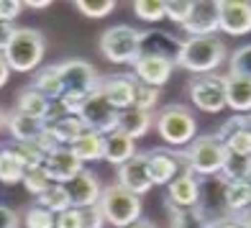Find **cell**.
Listing matches in <instances>:
<instances>
[{"label":"cell","instance_id":"6da1fadb","mask_svg":"<svg viewBox=\"0 0 251 228\" xmlns=\"http://www.w3.org/2000/svg\"><path fill=\"white\" fill-rule=\"evenodd\" d=\"M226 44L218 36H198V39H185L177 56V67L187 70L192 75H213L218 67L226 62Z\"/></svg>","mask_w":251,"mask_h":228},{"label":"cell","instance_id":"7a4b0ae2","mask_svg":"<svg viewBox=\"0 0 251 228\" xmlns=\"http://www.w3.org/2000/svg\"><path fill=\"white\" fill-rule=\"evenodd\" d=\"M226 154L228 149L223 146V141H218L215 136H200L187 146L185 154H179V159H182V167L192 169L198 177H218L226 162Z\"/></svg>","mask_w":251,"mask_h":228},{"label":"cell","instance_id":"3957f363","mask_svg":"<svg viewBox=\"0 0 251 228\" xmlns=\"http://www.w3.org/2000/svg\"><path fill=\"white\" fill-rule=\"evenodd\" d=\"M100 54L113 64H136L141 56V31L128 24H118L102 31Z\"/></svg>","mask_w":251,"mask_h":228},{"label":"cell","instance_id":"277c9868","mask_svg":"<svg viewBox=\"0 0 251 228\" xmlns=\"http://www.w3.org/2000/svg\"><path fill=\"white\" fill-rule=\"evenodd\" d=\"M44 36L41 31L36 28H16L13 33V41H10V47L3 51L5 62L10 67V72H33L36 67L41 64L44 59Z\"/></svg>","mask_w":251,"mask_h":228},{"label":"cell","instance_id":"5b68a950","mask_svg":"<svg viewBox=\"0 0 251 228\" xmlns=\"http://www.w3.org/2000/svg\"><path fill=\"white\" fill-rule=\"evenodd\" d=\"M100 210L105 215V223L116 228H128L131 223L141 221V198L116 182V185L102 187Z\"/></svg>","mask_w":251,"mask_h":228},{"label":"cell","instance_id":"8992f818","mask_svg":"<svg viewBox=\"0 0 251 228\" xmlns=\"http://www.w3.org/2000/svg\"><path fill=\"white\" fill-rule=\"evenodd\" d=\"M156 133L164 139L169 146H190L195 141L198 123L192 118V113L185 105H167L156 113Z\"/></svg>","mask_w":251,"mask_h":228},{"label":"cell","instance_id":"52a82bcc","mask_svg":"<svg viewBox=\"0 0 251 228\" xmlns=\"http://www.w3.org/2000/svg\"><path fill=\"white\" fill-rule=\"evenodd\" d=\"M77 118L82 121V126L87 131H95V133H102V136H110L113 131L121 128V113L110 105L108 98L102 95L100 90L85 100V105H82Z\"/></svg>","mask_w":251,"mask_h":228},{"label":"cell","instance_id":"ba28073f","mask_svg":"<svg viewBox=\"0 0 251 228\" xmlns=\"http://www.w3.org/2000/svg\"><path fill=\"white\" fill-rule=\"evenodd\" d=\"M226 185L228 182L221 175L205 179L200 185V203L195 210L208 226L231 218V210H228V203H226Z\"/></svg>","mask_w":251,"mask_h":228},{"label":"cell","instance_id":"9c48e42d","mask_svg":"<svg viewBox=\"0 0 251 228\" xmlns=\"http://www.w3.org/2000/svg\"><path fill=\"white\" fill-rule=\"evenodd\" d=\"M190 98L202 113H221L226 108V77L200 75L190 82Z\"/></svg>","mask_w":251,"mask_h":228},{"label":"cell","instance_id":"30bf717a","mask_svg":"<svg viewBox=\"0 0 251 228\" xmlns=\"http://www.w3.org/2000/svg\"><path fill=\"white\" fill-rule=\"evenodd\" d=\"M64 93H79V95H93L100 90L102 79L93 64H87L82 59H67L59 64Z\"/></svg>","mask_w":251,"mask_h":228},{"label":"cell","instance_id":"8fae6325","mask_svg":"<svg viewBox=\"0 0 251 228\" xmlns=\"http://www.w3.org/2000/svg\"><path fill=\"white\" fill-rule=\"evenodd\" d=\"M200 185L202 182L198 179V175L192 169H182L167 187L169 205L179 208V210H195L200 203Z\"/></svg>","mask_w":251,"mask_h":228},{"label":"cell","instance_id":"7c38bea8","mask_svg":"<svg viewBox=\"0 0 251 228\" xmlns=\"http://www.w3.org/2000/svg\"><path fill=\"white\" fill-rule=\"evenodd\" d=\"M67 192H70V200H72V208H95L100 205V198H102V185L95 172H90V169H82L75 179L67 182Z\"/></svg>","mask_w":251,"mask_h":228},{"label":"cell","instance_id":"4fadbf2b","mask_svg":"<svg viewBox=\"0 0 251 228\" xmlns=\"http://www.w3.org/2000/svg\"><path fill=\"white\" fill-rule=\"evenodd\" d=\"M218 16H221V31L228 36L251 33V3H246V0H221Z\"/></svg>","mask_w":251,"mask_h":228},{"label":"cell","instance_id":"5bb4252c","mask_svg":"<svg viewBox=\"0 0 251 228\" xmlns=\"http://www.w3.org/2000/svg\"><path fill=\"white\" fill-rule=\"evenodd\" d=\"M175 67L177 64L172 59H164V56H139L133 64V77L139 85H149V87L162 90V85L169 82Z\"/></svg>","mask_w":251,"mask_h":228},{"label":"cell","instance_id":"9a60e30c","mask_svg":"<svg viewBox=\"0 0 251 228\" xmlns=\"http://www.w3.org/2000/svg\"><path fill=\"white\" fill-rule=\"evenodd\" d=\"M136 90H139V82H136V77H131V75H113L108 79H102V85H100V93L108 98V102L118 113L133 108Z\"/></svg>","mask_w":251,"mask_h":228},{"label":"cell","instance_id":"2e32d148","mask_svg":"<svg viewBox=\"0 0 251 228\" xmlns=\"http://www.w3.org/2000/svg\"><path fill=\"white\" fill-rule=\"evenodd\" d=\"M118 185H123L126 190H131L133 195H146L154 182L149 175V164H146V152L144 154H136L133 159H128L126 164L118 167Z\"/></svg>","mask_w":251,"mask_h":228},{"label":"cell","instance_id":"e0dca14e","mask_svg":"<svg viewBox=\"0 0 251 228\" xmlns=\"http://www.w3.org/2000/svg\"><path fill=\"white\" fill-rule=\"evenodd\" d=\"M182 31L187 33V39H198V36H215V31H221V16H218V3L210 0H200L195 3V10Z\"/></svg>","mask_w":251,"mask_h":228},{"label":"cell","instance_id":"ac0fdd59","mask_svg":"<svg viewBox=\"0 0 251 228\" xmlns=\"http://www.w3.org/2000/svg\"><path fill=\"white\" fill-rule=\"evenodd\" d=\"M44 169H47V175L51 177L54 185H67L70 179H75L79 172H82L85 164L70 152V146H59L54 154L47 156Z\"/></svg>","mask_w":251,"mask_h":228},{"label":"cell","instance_id":"d6986e66","mask_svg":"<svg viewBox=\"0 0 251 228\" xmlns=\"http://www.w3.org/2000/svg\"><path fill=\"white\" fill-rule=\"evenodd\" d=\"M182 49V39L167 31H141V56H164L177 62Z\"/></svg>","mask_w":251,"mask_h":228},{"label":"cell","instance_id":"ffe728a7","mask_svg":"<svg viewBox=\"0 0 251 228\" xmlns=\"http://www.w3.org/2000/svg\"><path fill=\"white\" fill-rule=\"evenodd\" d=\"M146 164H149V175H151L154 185H167L169 187V182L179 175L182 159H179V154H172V152L151 149V152H146Z\"/></svg>","mask_w":251,"mask_h":228},{"label":"cell","instance_id":"44dd1931","mask_svg":"<svg viewBox=\"0 0 251 228\" xmlns=\"http://www.w3.org/2000/svg\"><path fill=\"white\" fill-rule=\"evenodd\" d=\"M226 105L236 110V116L251 113V79L246 77H226Z\"/></svg>","mask_w":251,"mask_h":228},{"label":"cell","instance_id":"7402d4cb","mask_svg":"<svg viewBox=\"0 0 251 228\" xmlns=\"http://www.w3.org/2000/svg\"><path fill=\"white\" fill-rule=\"evenodd\" d=\"M5 128L13 136V141H36L39 133L47 126H44V121L28 118L21 110H10V113H5Z\"/></svg>","mask_w":251,"mask_h":228},{"label":"cell","instance_id":"603a6c76","mask_svg":"<svg viewBox=\"0 0 251 228\" xmlns=\"http://www.w3.org/2000/svg\"><path fill=\"white\" fill-rule=\"evenodd\" d=\"M70 152H72L82 164H87V162H100V159H105V136L85 128V133L70 146Z\"/></svg>","mask_w":251,"mask_h":228},{"label":"cell","instance_id":"cb8c5ba5","mask_svg":"<svg viewBox=\"0 0 251 228\" xmlns=\"http://www.w3.org/2000/svg\"><path fill=\"white\" fill-rule=\"evenodd\" d=\"M136 156V141L131 139L128 133H123L121 128L113 131L110 136H105V159L102 162H110V164H126L128 159Z\"/></svg>","mask_w":251,"mask_h":228},{"label":"cell","instance_id":"d4e9b609","mask_svg":"<svg viewBox=\"0 0 251 228\" xmlns=\"http://www.w3.org/2000/svg\"><path fill=\"white\" fill-rule=\"evenodd\" d=\"M31 87L39 90V93L44 98H49V100H59L62 93H64L59 64H49V67H44V70H39L36 77H33V82H31Z\"/></svg>","mask_w":251,"mask_h":228},{"label":"cell","instance_id":"484cf974","mask_svg":"<svg viewBox=\"0 0 251 228\" xmlns=\"http://www.w3.org/2000/svg\"><path fill=\"white\" fill-rule=\"evenodd\" d=\"M156 116H151V113L146 110H139V108H131V110H123L121 113V131L128 133L131 139H141V136L149 133V128L154 126Z\"/></svg>","mask_w":251,"mask_h":228},{"label":"cell","instance_id":"4316f807","mask_svg":"<svg viewBox=\"0 0 251 228\" xmlns=\"http://www.w3.org/2000/svg\"><path fill=\"white\" fill-rule=\"evenodd\" d=\"M49 98H44L39 90H33L31 85L24 87L18 93V102H16V110L21 113H26L28 118H36V121H44V116H47V110H49Z\"/></svg>","mask_w":251,"mask_h":228},{"label":"cell","instance_id":"83f0119b","mask_svg":"<svg viewBox=\"0 0 251 228\" xmlns=\"http://www.w3.org/2000/svg\"><path fill=\"white\" fill-rule=\"evenodd\" d=\"M226 203L231 215H241L251 208V182H228L226 185Z\"/></svg>","mask_w":251,"mask_h":228},{"label":"cell","instance_id":"f1b7e54d","mask_svg":"<svg viewBox=\"0 0 251 228\" xmlns=\"http://www.w3.org/2000/svg\"><path fill=\"white\" fill-rule=\"evenodd\" d=\"M24 177H26V167L10 152V146L0 149V182L3 185H18V182H24Z\"/></svg>","mask_w":251,"mask_h":228},{"label":"cell","instance_id":"f546056e","mask_svg":"<svg viewBox=\"0 0 251 228\" xmlns=\"http://www.w3.org/2000/svg\"><path fill=\"white\" fill-rule=\"evenodd\" d=\"M221 177L226 182H251V156H238L228 152Z\"/></svg>","mask_w":251,"mask_h":228},{"label":"cell","instance_id":"4dcf8cb0","mask_svg":"<svg viewBox=\"0 0 251 228\" xmlns=\"http://www.w3.org/2000/svg\"><path fill=\"white\" fill-rule=\"evenodd\" d=\"M36 205L51 210L54 215H59V213H64V210L72 208V200H70V192H67L64 185H51L41 198H36Z\"/></svg>","mask_w":251,"mask_h":228},{"label":"cell","instance_id":"1f68e13d","mask_svg":"<svg viewBox=\"0 0 251 228\" xmlns=\"http://www.w3.org/2000/svg\"><path fill=\"white\" fill-rule=\"evenodd\" d=\"M49 131L54 133V139L59 141V146H72L79 136L85 133V126H82V121H79L77 116H70V118H64L59 123H54V126H49Z\"/></svg>","mask_w":251,"mask_h":228},{"label":"cell","instance_id":"d6a6232c","mask_svg":"<svg viewBox=\"0 0 251 228\" xmlns=\"http://www.w3.org/2000/svg\"><path fill=\"white\" fill-rule=\"evenodd\" d=\"M10 152L21 159V164H24L26 169L44 167V162H47V154L36 146V141H13L10 144Z\"/></svg>","mask_w":251,"mask_h":228},{"label":"cell","instance_id":"836d02e7","mask_svg":"<svg viewBox=\"0 0 251 228\" xmlns=\"http://www.w3.org/2000/svg\"><path fill=\"white\" fill-rule=\"evenodd\" d=\"M133 13L146 24H159L162 18H167V3H162V0H136Z\"/></svg>","mask_w":251,"mask_h":228},{"label":"cell","instance_id":"e575fe53","mask_svg":"<svg viewBox=\"0 0 251 228\" xmlns=\"http://www.w3.org/2000/svg\"><path fill=\"white\" fill-rule=\"evenodd\" d=\"M54 185L51 177L47 175V169L44 167H33V169H26V177H24V187L26 192H31L33 198H41L44 192Z\"/></svg>","mask_w":251,"mask_h":228},{"label":"cell","instance_id":"d590c367","mask_svg":"<svg viewBox=\"0 0 251 228\" xmlns=\"http://www.w3.org/2000/svg\"><path fill=\"white\" fill-rule=\"evenodd\" d=\"M228 70L233 77H246L251 79V44L238 47L231 56H228Z\"/></svg>","mask_w":251,"mask_h":228},{"label":"cell","instance_id":"8d00e7d4","mask_svg":"<svg viewBox=\"0 0 251 228\" xmlns=\"http://www.w3.org/2000/svg\"><path fill=\"white\" fill-rule=\"evenodd\" d=\"M24 226L26 228H56V215L47 208L33 203L31 208L24 213Z\"/></svg>","mask_w":251,"mask_h":228},{"label":"cell","instance_id":"74e56055","mask_svg":"<svg viewBox=\"0 0 251 228\" xmlns=\"http://www.w3.org/2000/svg\"><path fill=\"white\" fill-rule=\"evenodd\" d=\"M75 8L87 18H105L116 10V3L113 0H77Z\"/></svg>","mask_w":251,"mask_h":228},{"label":"cell","instance_id":"f35d334b","mask_svg":"<svg viewBox=\"0 0 251 228\" xmlns=\"http://www.w3.org/2000/svg\"><path fill=\"white\" fill-rule=\"evenodd\" d=\"M169 208V215H172V228H208V223H205L198 210H179V208H172V205L167 203Z\"/></svg>","mask_w":251,"mask_h":228},{"label":"cell","instance_id":"ab89813d","mask_svg":"<svg viewBox=\"0 0 251 228\" xmlns=\"http://www.w3.org/2000/svg\"><path fill=\"white\" fill-rule=\"evenodd\" d=\"M192 10H195V3H192V0H169L167 3V18L172 21V24L185 26L190 21V16H192Z\"/></svg>","mask_w":251,"mask_h":228},{"label":"cell","instance_id":"60d3db41","mask_svg":"<svg viewBox=\"0 0 251 228\" xmlns=\"http://www.w3.org/2000/svg\"><path fill=\"white\" fill-rule=\"evenodd\" d=\"M159 98H162V93H159L156 87H149V85H139V90H136V102H133V108L151 113V110L156 108Z\"/></svg>","mask_w":251,"mask_h":228},{"label":"cell","instance_id":"b9f144b4","mask_svg":"<svg viewBox=\"0 0 251 228\" xmlns=\"http://www.w3.org/2000/svg\"><path fill=\"white\" fill-rule=\"evenodd\" d=\"M226 149L231 152V154H238V156H251V136L241 128L238 133H233L231 139H228L226 144Z\"/></svg>","mask_w":251,"mask_h":228},{"label":"cell","instance_id":"7bdbcfd3","mask_svg":"<svg viewBox=\"0 0 251 228\" xmlns=\"http://www.w3.org/2000/svg\"><path fill=\"white\" fill-rule=\"evenodd\" d=\"M72 113L64 108V102L62 100H51L49 102V110H47V116H44V126H54V123H59V121H64V118H70Z\"/></svg>","mask_w":251,"mask_h":228},{"label":"cell","instance_id":"ee69618b","mask_svg":"<svg viewBox=\"0 0 251 228\" xmlns=\"http://www.w3.org/2000/svg\"><path fill=\"white\" fill-rule=\"evenodd\" d=\"M56 228H82V210L70 208L56 215Z\"/></svg>","mask_w":251,"mask_h":228},{"label":"cell","instance_id":"f6af8a7d","mask_svg":"<svg viewBox=\"0 0 251 228\" xmlns=\"http://www.w3.org/2000/svg\"><path fill=\"white\" fill-rule=\"evenodd\" d=\"M21 8L24 3H18V0H0V24H13L21 16Z\"/></svg>","mask_w":251,"mask_h":228},{"label":"cell","instance_id":"bcb514c9","mask_svg":"<svg viewBox=\"0 0 251 228\" xmlns=\"http://www.w3.org/2000/svg\"><path fill=\"white\" fill-rule=\"evenodd\" d=\"M105 226V215H102L100 205L82 210V228H102Z\"/></svg>","mask_w":251,"mask_h":228},{"label":"cell","instance_id":"7dc6e473","mask_svg":"<svg viewBox=\"0 0 251 228\" xmlns=\"http://www.w3.org/2000/svg\"><path fill=\"white\" fill-rule=\"evenodd\" d=\"M238 131H241V116H233V118H228V121L223 123V126L218 128V133H215V139L226 144V141L231 139L233 133H238Z\"/></svg>","mask_w":251,"mask_h":228},{"label":"cell","instance_id":"c3c4849f","mask_svg":"<svg viewBox=\"0 0 251 228\" xmlns=\"http://www.w3.org/2000/svg\"><path fill=\"white\" fill-rule=\"evenodd\" d=\"M36 146H39V149L49 156V154H54L56 149H59V141L54 139V133H51L49 128H44V131L39 133V139H36Z\"/></svg>","mask_w":251,"mask_h":228},{"label":"cell","instance_id":"681fc988","mask_svg":"<svg viewBox=\"0 0 251 228\" xmlns=\"http://www.w3.org/2000/svg\"><path fill=\"white\" fill-rule=\"evenodd\" d=\"M18 226H21L18 213L5 208V205H0V228H18Z\"/></svg>","mask_w":251,"mask_h":228},{"label":"cell","instance_id":"f907efd6","mask_svg":"<svg viewBox=\"0 0 251 228\" xmlns=\"http://www.w3.org/2000/svg\"><path fill=\"white\" fill-rule=\"evenodd\" d=\"M13 24H0V54H3L8 47H10V41H13Z\"/></svg>","mask_w":251,"mask_h":228},{"label":"cell","instance_id":"816d5d0a","mask_svg":"<svg viewBox=\"0 0 251 228\" xmlns=\"http://www.w3.org/2000/svg\"><path fill=\"white\" fill-rule=\"evenodd\" d=\"M208 228H244V226H241V221H238L236 215H231V218L218 221V223H213V226H208Z\"/></svg>","mask_w":251,"mask_h":228},{"label":"cell","instance_id":"f5cc1de1","mask_svg":"<svg viewBox=\"0 0 251 228\" xmlns=\"http://www.w3.org/2000/svg\"><path fill=\"white\" fill-rule=\"evenodd\" d=\"M8 75H10V67H8V62H5V56L0 54V87L8 82Z\"/></svg>","mask_w":251,"mask_h":228},{"label":"cell","instance_id":"db71d44e","mask_svg":"<svg viewBox=\"0 0 251 228\" xmlns=\"http://www.w3.org/2000/svg\"><path fill=\"white\" fill-rule=\"evenodd\" d=\"M26 8H31V10H41V8H49L51 3L49 0H28V3H24Z\"/></svg>","mask_w":251,"mask_h":228},{"label":"cell","instance_id":"11a10c76","mask_svg":"<svg viewBox=\"0 0 251 228\" xmlns=\"http://www.w3.org/2000/svg\"><path fill=\"white\" fill-rule=\"evenodd\" d=\"M236 218L241 221V226H244V228H251V208H249L246 213H241V215H236Z\"/></svg>","mask_w":251,"mask_h":228},{"label":"cell","instance_id":"9f6ffc18","mask_svg":"<svg viewBox=\"0 0 251 228\" xmlns=\"http://www.w3.org/2000/svg\"><path fill=\"white\" fill-rule=\"evenodd\" d=\"M241 128L251 136V113H246V116H241Z\"/></svg>","mask_w":251,"mask_h":228},{"label":"cell","instance_id":"6f0895ef","mask_svg":"<svg viewBox=\"0 0 251 228\" xmlns=\"http://www.w3.org/2000/svg\"><path fill=\"white\" fill-rule=\"evenodd\" d=\"M128 228H156V226H154L151 221H144V218H141V221H136V223H131Z\"/></svg>","mask_w":251,"mask_h":228},{"label":"cell","instance_id":"680465c9","mask_svg":"<svg viewBox=\"0 0 251 228\" xmlns=\"http://www.w3.org/2000/svg\"><path fill=\"white\" fill-rule=\"evenodd\" d=\"M3 128H5V113L0 110V131H3Z\"/></svg>","mask_w":251,"mask_h":228}]
</instances>
